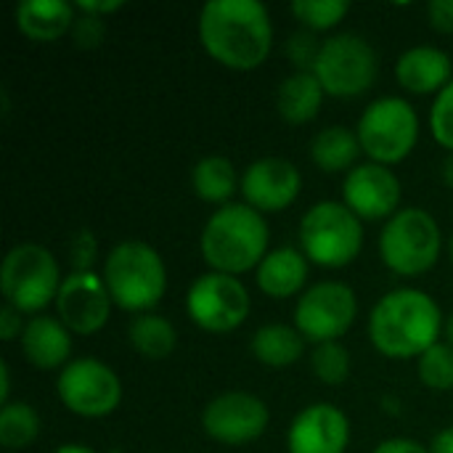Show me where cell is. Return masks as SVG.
<instances>
[{
  "label": "cell",
  "mask_w": 453,
  "mask_h": 453,
  "mask_svg": "<svg viewBox=\"0 0 453 453\" xmlns=\"http://www.w3.org/2000/svg\"><path fill=\"white\" fill-rule=\"evenodd\" d=\"M199 37L223 66L247 72L268 58L273 27L260 0H210L199 13Z\"/></svg>",
  "instance_id": "6da1fadb"
},
{
  "label": "cell",
  "mask_w": 453,
  "mask_h": 453,
  "mask_svg": "<svg viewBox=\"0 0 453 453\" xmlns=\"http://www.w3.org/2000/svg\"><path fill=\"white\" fill-rule=\"evenodd\" d=\"M443 313L422 289H393L369 316L372 345L388 358H419L438 345Z\"/></svg>",
  "instance_id": "7a4b0ae2"
},
{
  "label": "cell",
  "mask_w": 453,
  "mask_h": 453,
  "mask_svg": "<svg viewBox=\"0 0 453 453\" xmlns=\"http://www.w3.org/2000/svg\"><path fill=\"white\" fill-rule=\"evenodd\" d=\"M202 255L218 273H244L268 255V223L250 204H223L204 223Z\"/></svg>",
  "instance_id": "3957f363"
},
{
  "label": "cell",
  "mask_w": 453,
  "mask_h": 453,
  "mask_svg": "<svg viewBox=\"0 0 453 453\" xmlns=\"http://www.w3.org/2000/svg\"><path fill=\"white\" fill-rule=\"evenodd\" d=\"M104 284L114 305L122 311L146 313L165 297V260L146 242H122L106 257Z\"/></svg>",
  "instance_id": "277c9868"
},
{
  "label": "cell",
  "mask_w": 453,
  "mask_h": 453,
  "mask_svg": "<svg viewBox=\"0 0 453 453\" xmlns=\"http://www.w3.org/2000/svg\"><path fill=\"white\" fill-rule=\"evenodd\" d=\"M0 289L11 308L19 313H37L61 289L58 263L42 244H16L0 265Z\"/></svg>",
  "instance_id": "5b68a950"
},
{
  "label": "cell",
  "mask_w": 453,
  "mask_h": 453,
  "mask_svg": "<svg viewBox=\"0 0 453 453\" xmlns=\"http://www.w3.org/2000/svg\"><path fill=\"white\" fill-rule=\"evenodd\" d=\"M300 244L313 263L324 268H342L353 263L361 252V218L348 204L319 202L303 215Z\"/></svg>",
  "instance_id": "8992f818"
},
{
  "label": "cell",
  "mask_w": 453,
  "mask_h": 453,
  "mask_svg": "<svg viewBox=\"0 0 453 453\" xmlns=\"http://www.w3.org/2000/svg\"><path fill=\"white\" fill-rule=\"evenodd\" d=\"M441 228L422 207L398 210L380 236V255L398 276H419L430 271L441 255Z\"/></svg>",
  "instance_id": "52a82bcc"
},
{
  "label": "cell",
  "mask_w": 453,
  "mask_h": 453,
  "mask_svg": "<svg viewBox=\"0 0 453 453\" xmlns=\"http://www.w3.org/2000/svg\"><path fill=\"white\" fill-rule=\"evenodd\" d=\"M419 138V117L406 98L372 101L358 119L361 149L380 165H395L411 154Z\"/></svg>",
  "instance_id": "ba28073f"
},
{
  "label": "cell",
  "mask_w": 453,
  "mask_h": 453,
  "mask_svg": "<svg viewBox=\"0 0 453 453\" xmlns=\"http://www.w3.org/2000/svg\"><path fill=\"white\" fill-rule=\"evenodd\" d=\"M313 74L319 77L324 93L353 98L374 85L377 53L366 37L356 32H340L321 42Z\"/></svg>",
  "instance_id": "9c48e42d"
},
{
  "label": "cell",
  "mask_w": 453,
  "mask_h": 453,
  "mask_svg": "<svg viewBox=\"0 0 453 453\" xmlns=\"http://www.w3.org/2000/svg\"><path fill=\"white\" fill-rule=\"evenodd\" d=\"M186 311L204 332L223 334L242 326L250 316V292L236 276L210 271L191 284Z\"/></svg>",
  "instance_id": "30bf717a"
},
{
  "label": "cell",
  "mask_w": 453,
  "mask_h": 453,
  "mask_svg": "<svg viewBox=\"0 0 453 453\" xmlns=\"http://www.w3.org/2000/svg\"><path fill=\"white\" fill-rule=\"evenodd\" d=\"M358 313L356 292L342 281H321L311 287L295 308V326L305 340L321 342H337L342 337Z\"/></svg>",
  "instance_id": "8fae6325"
},
{
  "label": "cell",
  "mask_w": 453,
  "mask_h": 453,
  "mask_svg": "<svg viewBox=\"0 0 453 453\" xmlns=\"http://www.w3.org/2000/svg\"><path fill=\"white\" fill-rule=\"evenodd\" d=\"M61 403L80 417H106L122 401L119 377L101 364L98 358H77L69 361L56 382Z\"/></svg>",
  "instance_id": "7c38bea8"
},
{
  "label": "cell",
  "mask_w": 453,
  "mask_h": 453,
  "mask_svg": "<svg viewBox=\"0 0 453 453\" xmlns=\"http://www.w3.org/2000/svg\"><path fill=\"white\" fill-rule=\"evenodd\" d=\"M268 406L252 393H223L212 398L202 414L204 433L226 446H244L257 441L268 427Z\"/></svg>",
  "instance_id": "4fadbf2b"
},
{
  "label": "cell",
  "mask_w": 453,
  "mask_h": 453,
  "mask_svg": "<svg viewBox=\"0 0 453 453\" xmlns=\"http://www.w3.org/2000/svg\"><path fill=\"white\" fill-rule=\"evenodd\" d=\"M58 321L74 334H96L106 326L111 295L101 276L93 271H72L56 295Z\"/></svg>",
  "instance_id": "5bb4252c"
},
{
  "label": "cell",
  "mask_w": 453,
  "mask_h": 453,
  "mask_svg": "<svg viewBox=\"0 0 453 453\" xmlns=\"http://www.w3.org/2000/svg\"><path fill=\"white\" fill-rule=\"evenodd\" d=\"M342 196L345 204L364 220L393 218L401 204V180L388 165H356L342 183Z\"/></svg>",
  "instance_id": "9a60e30c"
},
{
  "label": "cell",
  "mask_w": 453,
  "mask_h": 453,
  "mask_svg": "<svg viewBox=\"0 0 453 453\" xmlns=\"http://www.w3.org/2000/svg\"><path fill=\"white\" fill-rule=\"evenodd\" d=\"M300 170L284 157H263L242 175V194L257 212H279L300 194Z\"/></svg>",
  "instance_id": "2e32d148"
},
{
  "label": "cell",
  "mask_w": 453,
  "mask_h": 453,
  "mask_svg": "<svg viewBox=\"0 0 453 453\" xmlns=\"http://www.w3.org/2000/svg\"><path fill=\"white\" fill-rule=\"evenodd\" d=\"M348 441V417L332 403H313L303 409L287 433L289 453H345Z\"/></svg>",
  "instance_id": "e0dca14e"
},
{
  "label": "cell",
  "mask_w": 453,
  "mask_h": 453,
  "mask_svg": "<svg viewBox=\"0 0 453 453\" xmlns=\"http://www.w3.org/2000/svg\"><path fill=\"white\" fill-rule=\"evenodd\" d=\"M395 77L411 93H441L451 82V56L433 45L409 48L395 64Z\"/></svg>",
  "instance_id": "ac0fdd59"
},
{
  "label": "cell",
  "mask_w": 453,
  "mask_h": 453,
  "mask_svg": "<svg viewBox=\"0 0 453 453\" xmlns=\"http://www.w3.org/2000/svg\"><path fill=\"white\" fill-rule=\"evenodd\" d=\"M21 350L35 369H58L72 353L69 329L58 319L37 316L21 332Z\"/></svg>",
  "instance_id": "d6986e66"
},
{
  "label": "cell",
  "mask_w": 453,
  "mask_h": 453,
  "mask_svg": "<svg viewBox=\"0 0 453 453\" xmlns=\"http://www.w3.org/2000/svg\"><path fill=\"white\" fill-rule=\"evenodd\" d=\"M16 27L40 42L58 40L74 24V5L66 0H24L13 8Z\"/></svg>",
  "instance_id": "ffe728a7"
},
{
  "label": "cell",
  "mask_w": 453,
  "mask_h": 453,
  "mask_svg": "<svg viewBox=\"0 0 453 453\" xmlns=\"http://www.w3.org/2000/svg\"><path fill=\"white\" fill-rule=\"evenodd\" d=\"M308 279V263L295 247L271 250L257 265V287L271 297H292Z\"/></svg>",
  "instance_id": "44dd1931"
},
{
  "label": "cell",
  "mask_w": 453,
  "mask_h": 453,
  "mask_svg": "<svg viewBox=\"0 0 453 453\" xmlns=\"http://www.w3.org/2000/svg\"><path fill=\"white\" fill-rule=\"evenodd\" d=\"M321 101H324V88L313 72L289 74L279 85V93H276V109L292 125L311 122L319 114Z\"/></svg>",
  "instance_id": "7402d4cb"
},
{
  "label": "cell",
  "mask_w": 453,
  "mask_h": 453,
  "mask_svg": "<svg viewBox=\"0 0 453 453\" xmlns=\"http://www.w3.org/2000/svg\"><path fill=\"white\" fill-rule=\"evenodd\" d=\"M361 151L364 149H361L358 133L348 130L345 125H329L321 133H316L311 141V159L324 173L353 170Z\"/></svg>",
  "instance_id": "603a6c76"
},
{
  "label": "cell",
  "mask_w": 453,
  "mask_h": 453,
  "mask_svg": "<svg viewBox=\"0 0 453 453\" xmlns=\"http://www.w3.org/2000/svg\"><path fill=\"white\" fill-rule=\"evenodd\" d=\"M252 353L265 366H292L303 356V334L287 324H265L252 337Z\"/></svg>",
  "instance_id": "cb8c5ba5"
},
{
  "label": "cell",
  "mask_w": 453,
  "mask_h": 453,
  "mask_svg": "<svg viewBox=\"0 0 453 453\" xmlns=\"http://www.w3.org/2000/svg\"><path fill=\"white\" fill-rule=\"evenodd\" d=\"M127 340H130V345H133L143 358L159 361V358H167V356L175 350L178 334H175V326H173L165 316L141 313V316H135V319L130 321V326H127Z\"/></svg>",
  "instance_id": "d4e9b609"
},
{
  "label": "cell",
  "mask_w": 453,
  "mask_h": 453,
  "mask_svg": "<svg viewBox=\"0 0 453 453\" xmlns=\"http://www.w3.org/2000/svg\"><path fill=\"white\" fill-rule=\"evenodd\" d=\"M191 183L204 202H228L236 191V170L226 157H204L191 170Z\"/></svg>",
  "instance_id": "484cf974"
},
{
  "label": "cell",
  "mask_w": 453,
  "mask_h": 453,
  "mask_svg": "<svg viewBox=\"0 0 453 453\" xmlns=\"http://www.w3.org/2000/svg\"><path fill=\"white\" fill-rule=\"evenodd\" d=\"M40 435V417L29 403H5L0 409V443L8 451L27 449Z\"/></svg>",
  "instance_id": "4316f807"
},
{
  "label": "cell",
  "mask_w": 453,
  "mask_h": 453,
  "mask_svg": "<svg viewBox=\"0 0 453 453\" xmlns=\"http://www.w3.org/2000/svg\"><path fill=\"white\" fill-rule=\"evenodd\" d=\"M419 380L433 390H453V345L438 342L417 361Z\"/></svg>",
  "instance_id": "83f0119b"
},
{
  "label": "cell",
  "mask_w": 453,
  "mask_h": 453,
  "mask_svg": "<svg viewBox=\"0 0 453 453\" xmlns=\"http://www.w3.org/2000/svg\"><path fill=\"white\" fill-rule=\"evenodd\" d=\"M313 374L326 385H342L350 374V356L340 342H321L311 356Z\"/></svg>",
  "instance_id": "f1b7e54d"
},
{
  "label": "cell",
  "mask_w": 453,
  "mask_h": 453,
  "mask_svg": "<svg viewBox=\"0 0 453 453\" xmlns=\"http://www.w3.org/2000/svg\"><path fill=\"white\" fill-rule=\"evenodd\" d=\"M289 8L308 29H329L345 19V13L350 11V3L348 0H295Z\"/></svg>",
  "instance_id": "f546056e"
},
{
  "label": "cell",
  "mask_w": 453,
  "mask_h": 453,
  "mask_svg": "<svg viewBox=\"0 0 453 453\" xmlns=\"http://www.w3.org/2000/svg\"><path fill=\"white\" fill-rule=\"evenodd\" d=\"M430 127L441 146L453 151V80L438 93L433 111H430Z\"/></svg>",
  "instance_id": "4dcf8cb0"
},
{
  "label": "cell",
  "mask_w": 453,
  "mask_h": 453,
  "mask_svg": "<svg viewBox=\"0 0 453 453\" xmlns=\"http://www.w3.org/2000/svg\"><path fill=\"white\" fill-rule=\"evenodd\" d=\"M319 53H321V45L316 42L313 32H295L287 40V56L297 66V72H313Z\"/></svg>",
  "instance_id": "1f68e13d"
},
{
  "label": "cell",
  "mask_w": 453,
  "mask_h": 453,
  "mask_svg": "<svg viewBox=\"0 0 453 453\" xmlns=\"http://www.w3.org/2000/svg\"><path fill=\"white\" fill-rule=\"evenodd\" d=\"M72 37H74L77 48H98L106 37V24L101 16L80 13L72 24Z\"/></svg>",
  "instance_id": "d6a6232c"
},
{
  "label": "cell",
  "mask_w": 453,
  "mask_h": 453,
  "mask_svg": "<svg viewBox=\"0 0 453 453\" xmlns=\"http://www.w3.org/2000/svg\"><path fill=\"white\" fill-rule=\"evenodd\" d=\"M96 252H98V244H96V236L90 231H77L72 244H69V260H72V268L74 271H90L93 260H96Z\"/></svg>",
  "instance_id": "836d02e7"
},
{
  "label": "cell",
  "mask_w": 453,
  "mask_h": 453,
  "mask_svg": "<svg viewBox=\"0 0 453 453\" xmlns=\"http://www.w3.org/2000/svg\"><path fill=\"white\" fill-rule=\"evenodd\" d=\"M427 16L438 32H453V0H433L427 5Z\"/></svg>",
  "instance_id": "e575fe53"
},
{
  "label": "cell",
  "mask_w": 453,
  "mask_h": 453,
  "mask_svg": "<svg viewBox=\"0 0 453 453\" xmlns=\"http://www.w3.org/2000/svg\"><path fill=\"white\" fill-rule=\"evenodd\" d=\"M24 326H21V313L16 308H11L8 303L0 308V340L11 342L16 334H21Z\"/></svg>",
  "instance_id": "d590c367"
},
{
  "label": "cell",
  "mask_w": 453,
  "mask_h": 453,
  "mask_svg": "<svg viewBox=\"0 0 453 453\" xmlns=\"http://www.w3.org/2000/svg\"><path fill=\"white\" fill-rule=\"evenodd\" d=\"M374 453H430V449H425L422 443H417L411 438H390V441L380 443Z\"/></svg>",
  "instance_id": "8d00e7d4"
},
{
  "label": "cell",
  "mask_w": 453,
  "mask_h": 453,
  "mask_svg": "<svg viewBox=\"0 0 453 453\" xmlns=\"http://www.w3.org/2000/svg\"><path fill=\"white\" fill-rule=\"evenodd\" d=\"M125 3L122 0H77L74 3V8L80 11V13H93V16H106V13H111V11H119Z\"/></svg>",
  "instance_id": "74e56055"
},
{
  "label": "cell",
  "mask_w": 453,
  "mask_h": 453,
  "mask_svg": "<svg viewBox=\"0 0 453 453\" xmlns=\"http://www.w3.org/2000/svg\"><path fill=\"white\" fill-rule=\"evenodd\" d=\"M430 453H453V427L441 430L433 443H430Z\"/></svg>",
  "instance_id": "f35d334b"
},
{
  "label": "cell",
  "mask_w": 453,
  "mask_h": 453,
  "mask_svg": "<svg viewBox=\"0 0 453 453\" xmlns=\"http://www.w3.org/2000/svg\"><path fill=\"white\" fill-rule=\"evenodd\" d=\"M8 393H11V372H8V364L3 361L0 364V401H3V406L11 403L8 401Z\"/></svg>",
  "instance_id": "ab89813d"
},
{
  "label": "cell",
  "mask_w": 453,
  "mask_h": 453,
  "mask_svg": "<svg viewBox=\"0 0 453 453\" xmlns=\"http://www.w3.org/2000/svg\"><path fill=\"white\" fill-rule=\"evenodd\" d=\"M443 183L453 188V151L443 159Z\"/></svg>",
  "instance_id": "60d3db41"
},
{
  "label": "cell",
  "mask_w": 453,
  "mask_h": 453,
  "mask_svg": "<svg viewBox=\"0 0 453 453\" xmlns=\"http://www.w3.org/2000/svg\"><path fill=\"white\" fill-rule=\"evenodd\" d=\"M53 453H96V451H93V449H88V446H82V443H66V446L56 449Z\"/></svg>",
  "instance_id": "b9f144b4"
},
{
  "label": "cell",
  "mask_w": 453,
  "mask_h": 453,
  "mask_svg": "<svg viewBox=\"0 0 453 453\" xmlns=\"http://www.w3.org/2000/svg\"><path fill=\"white\" fill-rule=\"evenodd\" d=\"M446 340H449V345H453V313L446 319Z\"/></svg>",
  "instance_id": "7bdbcfd3"
},
{
  "label": "cell",
  "mask_w": 453,
  "mask_h": 453,
  "mask_svg": "<svg viewBox=\"0 0 453 453\" xmlns=\"http://www.w3.org/2000/svg\"><path fill=\"white\" fill-rule=\"evenodd\" d=\"M449 255H451V260H453V236H451V242H449Z\"/></svg>",
  "instance_id": "ee69618b"
},
{
  "label": "cell",
  "mask_w": 453,
  "mask_h": 453,
  "mask_svg": "<svg viewBox=\"0 0 453 453\" xmlns=\"http://www.w3.org/2000/svg\"><path fill=\"white\" fill-rule=\"evenodd\" d=\"M111 453H119V451H111Z\"/></svg>",
  "instance_id": "f6af8a7d"
}]
</instances>
